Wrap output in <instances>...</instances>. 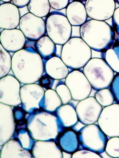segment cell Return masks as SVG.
<instances>
[{"label":"cell","instance_id":"6da1fadb","mask_svg":"<svg viewBox=\"0 0 119 158\" xmlns=\"http://www.w3.org/2000/svg\"><path fill=\"white\" fill-rule=\"evenodd\" d=\"M11 70L16 79L23 85L36 83L44 75L43 60L32 47H27L14 54Z\"/></svg>","mask_w":119,"mask_h":158},{"label":"cell","instance_id":"7a4b0ae2","mask_svg":"<svg viewBox=\"0 0 119 158\" xmlns=\"http://www.w3.org/2000/svg\"><path fill=\"white\" fill-rule=\"evenodd\" d=\"M80 35L89 47L98 52H105L113 47L115 40V32L105 21H87L81 26Z\"/></svg>","mask_w":119,"mask_h":158},{"label":"cell","instance_id":"3957f363","mask_svg":"<svg viewBox=\"0 0 119 158\" xmlns=\"http://www.w3.org/2000/svg\"><path fill=\"white\" fill-rule=\"evenodd\" d=\"M61 127L55 114L42 110L35 111L28 117L27 128L35 141L56 139Z\"/></svg>","mask_w":119,"mask_h":158},{"label":"cell","instance_id":"277c9868","mask_svg":"<svg viewBox=\"0 0 119 158\" xmlns=\"http://www.w3.org/2000/svg\"><path fill=\"white\" fill-rule=\"evenodd\" d=\"M61 58L69 69L78 70L92 59V49L81 38H72L62 48Z\"/></svg>","mask_w":119,"mask_h":158},{"label":"cell","instance_id":"5b68a950","mask_svg":"<svg viewBox=\"0 0 119 158\" xmlns=\"http://www.w3.org/2000/svg\"><path fill=\"white\" fill-rule=\"evenodd\" d=\"M83 73L92 89L98 91L111 86L114 77V71L102 58H92L84 67Z\"/></svg>","mask_w":119,"mask_h":158},{"label":"cell","instance_id":"8992f818","mask_svg":"<svg viewBox=\"0 0 119 158\" xmlns=\"http://www.w3.org/2000/svg\"><path fill=\"white\" fill-rule=\"evenodd\" d=\"M80 145L83 150H89L98 155L103 153L108 140L98 124H91L81 128L78 132Z\"/></svg>","mask_w":119,"mask_h":158},{"label":"cell","instance_id":"52a82bcc","mask_svg":"<svg viewBox=\"0 0 119 158\" xmlns=\"http://www.w3.org/2000/svg\"><path fill=\"white\" fill-rule=\"evenodd\" d=\"M46 27L48 36L56 45H64L71 39L72 26L64 15H51L47 19Z\"/></svg>","mask_w":119,"mask_h":158},{"label":"cell","instance_id":"ba28073f","mask_svg":"<svg viewBox=\"0 0 119 158\" xmlns=\"http://www.w3.org/2000/svg\"><path fill=\"white\" fill-rule=\"evenodd\" d=\"M45 92V89L36 83L26 84L21 86V106L28 114L40 110V103Z\"/></svg>","mask_w":119,"mask_h":158},{"label":"cell","instance_id":"9c48e42d","mask_svg":"<svg viewBox=\"0 0 119 158\" xmlns=\"http://www.w3.org/2000/svg\"><path fill=\"white\" fill-rule=\"evenodd\" d=\"M71 92L72 100L79 102L89 97L92 87L83 74L79 70L71 71L65 80Z\"/></svg>","mask_w":119,"mask_h":158},{"label":"cell","instance_id":"30bf717a","mask_svg":"<svg viewBox=\"0 0 119 158\" xmlns=\"http://www.w3.org/2000/svg\"><path fill=\"white\" fill-rule=\"evenodd\" d=\"M20 83L15 76L7 75L0 79V103L16 107L21 105Z\"/></svg>","mask_w":119,"mask_h":158},{"label":"cell","instance_id":"8fae6325","mask_svg":"<svg viewBox=\"0 0 119 158\" xmlns=\"http://www.w3.org/2000/svg\"><path fill=\"white\" fill-rule=\"evenodd\" d=\"M19 27L26 38L31 41L38 40L47 33L45 20L31 13H28L20 18Z\"/></svg>","mask_w":119,"mask_h":158},{"label":"cell","instance_id":"7c38bea8","mask_svg":"<svg viewBox=\"0 0 119 158\" xmlns=\"http://www.w3.org/2000/svg\"><path fill=\"white\" fill-rule=\"evenodd\" d=\"M75 108L79 121L85 126L97 123L103 110L95 97H88L80 101Z\"/></svg>","mask_w":119,"mask_h":158},{"label":"cell","instance_id":"4fadbf2b","mask_svg":"<svg viewBox=\"0 0 119 158\" xmlns=\"http://www.w3.org/2000/svg\"><path fill=\"white\" fill-rule=\"evenodd\" d=\"M98 124L109 137H119V104L104 108Z\"/></svg>","mask_w":119,"mask_h":158},{"label":"cell","instance_id":"5bb4252c","mask_svg":"<svg viewBox=\"0 0 119 158\" xmlns=\"http://www.w3.org/2000/svg\"><path fill=\"white\" fill-rule=\"evenodd\" d=\"M85 6L87 16L99 21L111 19L116 10L114 0H87Z\"/></svg>","mask_w":119,"mask_h":158},{"label":"cell","instance_id":"9a60e30c","mask_svg":"<svg viewBox=\"0 0 119 158\" xmlns=\"http://www.w3.org/2000/svg\"><path fill=\"white\" fill-rule=\"evenodd\" d=\"M16 126L12 106L0 103V145L10 140L16 131Z\"/></svg>","mask_w":119,"mask_h":158},{"label":"cell","instance_id":"2e32d148","mask_svg":"<svg viewBox=\"0 0 119 158\" xmlns=\"http://www.w3.org/2000/svg\"><path fill=\"white\" fill-rule=\"evenodd\" d=\"M26 38L20 29H4L0 35V44L8 52L16 53L23 49Z\"/></svg>","mask_w":119,"mask_h":158},{"label":"cell","instance_id":"e0dca14e","mask_svg":"<svg viewBox=\"0 0 119 158\" xmlns=\"http://www.w3.org/2000/svg\"><path fill=\"white\" fill-rule=\"evenodd\" d=\"M31 152L33 158H63V152L54 140L35 141Z\"/></svg>","mask_w":119,"mask_h":158},{"label":"cell","instance_id":"ac0fdd59","mask_svg":"<svg viewBox=\"0 0 119 158\" xmlns=\"http://www.w3.org/2000/svg\"><path fill=\"white\" fill-rule=\"evenodd\" d=\"M19 10L11 3H5L0 6V27L4 29H15L20 21Z\"/></svg>","mask_w":119,"mask_h":158},{"label":"cell","instance_id":"d6986e66","mask_svg":"<svg viewBox=\"0 0 119 158\" xmlns=\"http://www.w3.org/2000/svg\"><path fill=\"white\" fill-rule=\"evenodd\" d=\"M0 158H33V156L31 151L24 149L17 137L2 146Z\"/></svg>","mask_w":119,"mask_h":158},{"label":"cell","instance_id":"ffe728a7","mask_svg":"<svg viewBox=\"0 0 119 158\" xmlns=\"http://www.w3.org/2000/svg\"><path fill=\"white\" fill-rule=\"evenodd\" d=\"M57 138L58 143L64 153L73 155L79 150L80 143L78 134L71 128L60 133Z\"/></svg>","mask_w":119,"mask_h":158},{"label":"cell","instance_id":"44dd1931","mask_svg":"<svg viewBox=\"0 0 119 158\" xmlns=\"http://www.w3.org/2000/svg\"><path fill=\"white\" fill-rule=\"evenodd\" d=\"M66 17L71 26H80L87 22V12L85 6L80 1H73L66 8Z\"/></svg>","mask_w":119,"mask_h":158},{"label":"cell","instance_id":"7402d4cb","mask_svg":"<svg viewBox=\"0 0 119 158\" xmlns=\"http://www.w3.org/2000/svg\"><path fill=\"white\" fill-rule=\"evenodd\" d=\"M45 70L48 75L57 80L66 79L70 73L69 68L62 58L56 56L48 60L46 62Z\"/></svg>","mask_w":119,"mask_h":158},{"label":"cell","instance_id":"603a6c76","mask_svg":"<svg viewBox=\"0 0 119 158\" xmlns=\"http://www.w3.org/2000/svg\"><path fill=\"white\" fill-rule=\"evenodd\" d=\"M56 115L61 126L66 128L76 126L79 121L76 108L69 103L59 107L56 111Z\"/></svg>","mask_w":119,"mask_h":158},{"label":"cell","instance_id":"cb8c5ba5","mask_svg":"<svg viewBox=\"0 0 119 158\" xmlns=\"http://www.w3.org/2000/svg\"><path fill=\"white\" fill-rule=\"evenodd\" d=\"M35 49L44 60L48 61L51 58L56 56V44L48 36H44L36 41Z\"/></svg>","mask_w":119,"mask_h":158},{"label":"cell","instance_id":"d4e9b609","mask_svg":"<svg viewBox=\"0 0 119 158\" xmlns=\"http://www.w3.org/2000/svg\"><path fill=\"white\" fill-rule=\"evenodd\" d=\"M62 105V101L56 90L48 89L45 90V95L40 103V110L54 113Z\"/></svg>","mask_w":119,"mask_h":158},{"label":"cell","instance_id":"484cf974","mask_svg":"<svg viewBox=\"0 0 119 158\" xmlns=\"http://www.w3.org/2000/svg\"><path fill=\"white\" fill-rule=\"evenodd\" d=\"M50 7L49 0H31L28 6L29 13L42 18L49 14Z\"/></svg>","mask_w":119,"mask_h":158},{"label":"cell","instance_id":"4316f807","mask_svg":"<svg viewBox=\"0 0 119 158\" xmlns=\"http://www.w3.org/2000/svg\"><path fill=\"white\" fill-rule=\"evenodd\" d=\"M12 58L3 47L0 44V77L7 76L11 69Z\"/></svg>","mask_w":119,"mask_h":158},{"label":"cell","instance_id":"83f0119b","mask_svg":"<svg viewBox=\"0 0 119 158\" xmlns=\"http://www.w3.org/2000/svg\"><path fill=\"white\" fill-rule=\"evenodd\" d=\"M105 61L113 71L119 73V46H116L104 52Z\"/></svg>","mask_w":119,"mask_h":158},{"label":"cell","instance_id":"f1b7e54d","mask_svg":"<svg viewBox=\"0 0 119 158\" xmlns=\"http://www.w3.org/2000/svg\"><path fill=\"white\" fill-rule=\"evenodd\" d=\"M95 98L98 102L104 108L112 105L115 101L113 92L108 88L98 90L95 94Z\"/></svg>","mask_w":119,"mask_h":158},{"label":"cell","instance_id":"f546056e","mask_svg":"<svg viewBox=\"0 0 119 158\" xmlns=\"http://www.w3.org/2000/svg\"><path fill=\"white\" fill-rule=\"evenodd\" d=\"M13 115L16 123V131H17L21 129L27 128L28 118H26V114H28L22 106H18L14 107Z\"/></svg>","mask_w":119,"mask_h":158},{"label":"cell","instance_id":"4dcf8cb0","mask_svg":"<svg viewBox=\"0 0 119 158\" xmlns=\"http://www.w3.org/2000/svg\"><path fill=\"white\" fill-rule=\"evenodd\" d=\"M16 133L17 135V139L22 146L26 150L31 151L35 140L32 138L29 131L28 130V128L21 129L16 131Z\"/></svg>","mask_w":119,"mask_h":158},{"label":"cell","instance_id":"1f68e13d","mask_svg":"<svg viewBox=\"0 0 119 158\" xmlns=\"http://www.w3.org/2000/svg\"><path fill=\"white\" fill-rule=\"evenodd\" d=\"M105 152L112 158H119V137H114L108 139L106 145Z\"/></svg>","mask_w":119,"mask_h":158},{"label":"cell","instance_id":"d6a6232c","mask_svg":"<svg viewBox=\"0 0 119 158\" xmlns=\"http://www.w3.org/2000/svg\"><path fill=\"white\" fill-rule=\"evenodd\" d=\"M56 91L60 97L63 105L68 104L72 100L71 92L66 84H60L56 87Z\"/></svg>","mask_w":119,"mask_h":158},{"label":"cell","instance_id":"836d02e7","mask_svg":"<svg viewBox=\"0 0 119 158\" xmlns=\"http://www.w3.org/2000/svg\"><path fill=\"white\" fill-rule=\"evenodd\" d=\"M71 158H103L100 155L89 150H78L71 156Z\"/></svg>","mask_w":119,"mask_h":158},{"label":"cell","instance_id":"e575fe53","mask_svg":"<svg viewBox=\"0 0 119 158\" xmlns=\"http://www.w3.org/2000/svg\"><path fill=\"white\" fill-rule=\"evenodd\" d=\"M110 90L114 95L115 101L119 104V73L114 76L110 86Z\"/></svg>","mask_w":119,"mask_h":158},{"label":"cell","instance_id":"d590c367","mask_svg":"<svg viewBox=\"0 0 119 158\" xmlns=\"http://www.w3.org/2000/svg\"><path fill=\"white\" fill-rule=\"evenodd\" d=\"M40 85L43 87L44 89H46L47 90L48 89H52V87L53 86L54 83V79L51 77L47 74L45 75H43L41 78L40 79Z\"/></svg>","mask_w":119,"mask_h":158},{"label":"cell","instance_id":"8d00e7d4","mask_svg":"<svg viewBox=\"0 0 119 158\" xmlns=\"http://www.w3.org/2000/svg\"><path fill=\"white\" fill-rule=\"evenodd\" d=\"M49 2L53 9L61 10L68 6L69 0H49Z\"/></svg>","mask_w":119,"mask_h":158},{"label":"cell","instance_id":"74e56055","mask_svg":"<svg viewBox=\"0 0 119 158\" xmlns=\"http://www.w3.org/2000/svg\"><path fill=\"white\" fill-rule=\"evenodd\" d=\"M113 28L119 35V7L115 10L114 13L112 17Z\"/></svg>","mask_w":119,"mask_h":158},{"label":"cell","instance_id":"f35d334b","mask_svg":"<svg viewBox=\"0 0 119 158\" xmlns=\"http://www.w3.org/2000/svg\"><path fill=\"white\" fill-rule=\"evenodd\" d=\"M31 0H12V4L18 8H23L29 5Z\"/></svg>","mask_w":119,"mask_h":158},{"label":"cell","instance_id":"ab89813d","mask_svg":"<svg viewBox=\"0 0 119 158\" xmlns=\"http://www.w3.org/2000/svg\"><path fill=\"white\" fill-rule=\"evenodd\" d=\"M1 1H3V2H6V3H8L10 1H12V0H1Z\"/></svg>","mask_w":119,"mask_h":158},{"label":"cell","instance_id":"60d3db41","mask_svg":"<svg viewBox=\"0 0 119 158\" xmlns=\"http://www.w3.org/2000/svg\"><path fill=\"white\" fill-rule=\"evenodd\" d=\"M74 1H80V2H83V1H85L87 0H73Z\"/></svg>","mask_w":119,"mask_h":158},{"label":"cell","instance_id":"b9f144b4","mask_svg":"<svg viewBox=\"0 0 119 158\" xmlns=\"http://www.w3.org/2000/svg\"><path fill=\"white\" fill-rule=\"evenodd\" d=\"M117 1H118V2L119 3V0H117Z\"/></svg>","mask_w":119,"mask_h":158},{"label":"cell","instance_id":"7bdbcfd3","mask_svg":"<svg viewBox=\"0 0 119 158\" xmlns=\"http://www.w3.org/2000/svg\"></svg>","mask_w":119,"mask_h":158}]
</instances>
